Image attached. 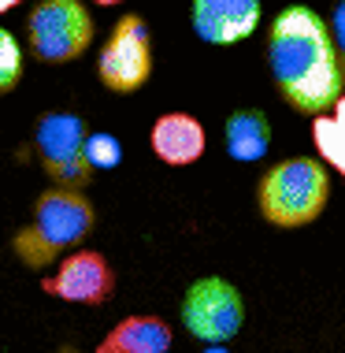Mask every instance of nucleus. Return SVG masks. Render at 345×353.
Listing matches in <instances>:
<instances>
[{
	"instance_id": "nucleus-1",
	"label": "nucleus",
	"mask_w": 345,
	"mask_h": 353,
	"mask_svg": "<svg viewBox=\"0 0 345 353\" xmlns=\"http://www.w3.org/2000/svg\"><path fill=\"white\" fill-rule=\"evenodd\" d=\"M267 68L275 90L301 116H323L345 93L331 23L304 4H290L275 15L267 30Z\"/></svg>"
},
{
	"instance_id": "nucleus-2",
	"label": "nucleus",
	"mask_w": 345,
	"mask_h": 353,
	"mask_svg": "<svg viewBox=\"0 0 345 353\" xmlns=\"http://www.w3.org/2000/svg\"><path fill=\"white\" fill-rule=\"evenodd\" d=\"M331 201V175L320 157H290L271 164L256 183V208L271 227H309Z\"/></svg>"
},
{
	"instance_id": "nucleus-3",
	"label": "nucleus",
	"mask_w": 345,
	"mask_h": 353,
	"mask_svg": "<svg viewBox=\"0 0 345 353\" xmlns=\"http://www.w3.org/2000/svg\"><path fill=\"white\" fill-rule=\"evenodd\" d=\"M93 231V205L82 190L52 186L34 201V216L12 238L15 256L26 268H45L60 253L74 250Z\"/></svg>"
},
{
	"instance_id": "nucleus-4",
	"label": "nucleus",
	"mask_w": 345,
	"mask_h": 353,
	"mask_svg": "<svg viewBox=\"0 0 345 353\" xmlns=\"http://www.w3.org/2000/svg\"><path fill=\"white\" fill-rule=\"evenodd\" d=\"M30 52L45 63H71L93 45V15L79 0H41L26 15Z\"/></svg>"
},
{
	"instance_id": "nucleus-5",
	"label": "nucleus",
	"mask_w": 345,
	"mask_h": 353,
	"mask_svg": "<svg viewBox=\"0 0 345 353\" xmlns=\"http://www.w3.org/2000/svg\"><path fill=\"white\" fill-rule=\"evenodd\" d=\"M85 119L71 116V112H49L37 119L34 127V145L41 157L45 175L52 179V186L67 190H85L93 179V164L85 157Z\"/></svg>"
},
{
	"instance_id": "nucleus-6",
	"label": "nucleus",
	"mask_w": 345,
	"mask_h": 353,
	"mask_svg": "<svg viewBox=\"0 0 345 353\" xmlns=\"http://www.w3.org/2000/svg\"><path fill=\"white\" fill-rule=\"evenodd\" d=\"M97 79L112 93H138L152 79V34L141 15H123L112 26L97 60Z\"/></svg>"
},
{
	"instance_id": "nucleus-7",
	"label": "nucleus",
	"mask_w": 345,
	"mask_h": 353,
	"mask_svg": "<svg viewBox=\"0 0 345 353\" xmlns=\"http://www.w3.org/2000/svg\"><path fill=\"white\" fill-rule=\"evenodd\" d=\"M245 320V301L234 283L223 275H205L186 290L182 298V323L197 342H230L242 331Z\"/></svg>"
},
{
	"instance_id": "nucleus-8",
	"label": "nucleus",
	"mask_w": 345,
	"mask_h": 353,
	"mask_svg": "<svg viewBox=\"0 0 345 353\" xmlns=\"http://www.w3.org/2000/svg\"><path fill=\"white\" fill-rule=\"evenodd\" d=\"M41 290L60 301H74V305H104L115 290V272L101 253L79 250V253L63 256L56 275H49L41 283Z\"/></svg>"
},
{
	"instance_id": "nucleus-9",
	"label": "nucleus",
	"mask_w": 345,
	"mask_h": 353,
	"mask_svg": "<svg viewBox=\"0 0 345 353\" xmlns=\"http://www.w3.org/2000/svg\"><path fill=\"white\" fill-rule=\"evenodd\" d=\"M264 15L260 0H194L189 23L200 41L208 45H238L256 34Z\"/></svg>"
},
{
	"instance_id": "nucleus-10",
	"label": "nucleus",
	"mask_w": 345,
	"mask_h": 353,
	"mask_svg": "<svg viewBox=\"0 0 345 353\" xmlns=\"http://www.w3.org/2000/svg\"><path fill=\"white\" fill-rule=\"evenodd\" d=\"M152 152L164 160L167 168H189L205 157L208 149V134H205V123L189 112H167L152 123L149 130Z\"/></svg>"
},
{
	"instance_id": "nucleus-11",
	"label": "nucleus",
	"mask_w": 345,
	"mask_h": 353,
	"mask_svg": "<svg viewBox=\"0 0 345 353\" xmlns=\"http://www.w3.org/2000/svg\"><path fill=\"white\" fill-rule=\"evenodd\" d=\"M223 145L234 160L242 164H256L271 149V119L260 108H238L230 112L223 123Z\"/></svg>"
},
{
	"instance_id": "nucleus-12",
	"label": "nucleus",
	"mask_w": 345,
	"mask_h": 353,
	"mask_svg": "<svg viewBox=\"0 0 345 353\" xmlns=\"http://www.w3.org/2000/svg\"><path fill=\"white\" fill-rule=\"evenodd\" d=\"M171 327L160 316H127L104 335L97 353H167Z\"/></svg>"
},
{
	"instance_id": "nucleus-13",
	"label": "nucleus",
	"mask_w": 345,
	"mask_h": 353,
	"mask_svg": "<svg viewBox=\"0 0 345 353\" xmlns=\"http://www.w3.org/2000/svg\"><path fill=\"white\" fill-rule=\"evenodd\" d=\"M312 141L323 164H334L345 175V93L331 112L312 116Z\"/></svg>"
},
{
	"instance_id": "nucleus-14",
	"label": "nucleus",
	"mask_w": 345,
	"mask_h": 353,
	"mask_svg": "<svg viewBox=\"0 0 345 353\" xmlns=\"http://www.w3.org/2000/svg\"><path fill=\"white\" fill-rule=\"evenodd\" d=\"M85 157H90L93 171H112V168L123 164V145L115 134H108V130H97V134L85 138Z\"/></svg>"
},
{
	"instance_id": "nucleus-15",
	"label": "nucleus",
	"mask_w": 345,
	"mask_h": 353,
	"mask_svg": "<svg viewBox=\"0 0 345 353\" xmlns=\"http://www.w3.org/2000/svg\"><path fill=\"white\" fill-rule=\"evenodd\" d=\"M23 79V49H19L15 34L0 26V93L15 90Z\"/></svg>"
},
{
	"instance_id": "nucleus-16",
	"label": "nucleus",
	"mask_w": 345,
	"mask_h": 353,
	"mask_svg": "<svg viewBox=\"0 0 345 353\" xmlns=\"http://www.w3.org/2000/svg\"><path fill=\"white\" fill-rule=\"evenodd\" d=\"M331 37L338 49V63H342V82H345V0H338L331 12Z\"/></svg>"
},
{
	"instance_id": "nucleus-17",
	"label": "nucleus",
	"mask_w": 345,
	"mask_h": 353,
	"mask_svg": "<svg viewBox=\"0 0 345 353\" xmlns=\"http://www.w3.org/2000/svg\"><path fill=\"white\" fill-rule=\"evenodd\" d=\"M200 353H230V350L223 346V342H212V346H208V350H200Z\"/></svg>"
},
{
	"instance_id": "nucleus-18",
	"label": "nucleus",
	"mask_w": 345,
	"mask_h": 353,
	"mask_svg": "<svg viewBox=\"0 0 345 353\" xmlns=\"http://www.w3.org/2000/svg\"><path fill=\"white\" fill-rule=\"evenodd\" d=\"M15 4H23V0H0V15H4V12H12Z\"/></svg>"
},
{
	"instance_id": "nucleus-19",
	"label": "nucleus",
	"mask_w": 345,
	"mask_h": 353,
	"mask_svg": "<svg viewBox=\"0 0 345 353\" xmlns=\"http://www.w3.org/2000/svg\"><path fill=\"white\" fill-rule=\"evenodd\" d=\"M93 4H104V8H112V4H123V0H93Z\"/></svg>"
}]
</instances>
